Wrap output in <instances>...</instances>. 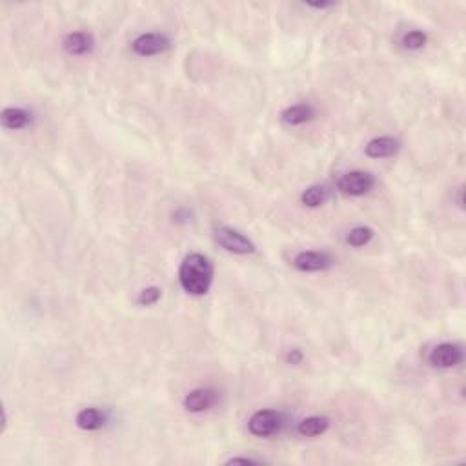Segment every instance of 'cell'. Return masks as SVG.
Wrapping results in <instances>:
<instances>
[{
  "label": "cell",
  "instance_id": "16",
  "mask_svg": "<svg viewBox=\"0 0 466 466\" xmlns=\"http://www.w3.org/2000/svg\"><path fill=\"white\" fill-rule=\"evenodd\" d=\"M374 235H376V231L371 230L370 226H355L348 231L346 242L353 248H361V246L368 245L374 239Z\"/></svg>",
  "mask_w": 466,
  "mask_h": 466
},
{
  "label": "cell",
  "instance_id": "17",
  "mask_svg": "<svg viewBox=\"0 0 466 466\" xmlns=\"http://www.w3.org/2000/svg\"><path fill=\"white\" fill-rule=\"evenodd\" d=\"M428 42V35L421 29H412V32H408L406 35L403 36V48L404 50L410 51H417L423 50Z\"/></svg>",
  "mask_w": 466,
  "mask_h": 466
},
{
  "label": "cell",
  "instance_id": "1",
  "mask_svg": "<svg viewBox=\"0 0 466 466\" xmlns=\"http://www.w3.org/2000/svg\"><path fill=\"white\" fill-rule=\"evenodd\" d=\"M213 263L203 254L186 255L179 268V282L182 290L190 295H206L213 282Z\"/></svg>",
  "mask_w": 466,
  "mask_h": 466
},
{
  "label": "cell",
  "instance_id": "3",
  "mask_svg": "<svg viewBox=\"0 0 466 466\" xmlns=\"http://www.w3.org/2000/svg\"><path fill=\"white\" fill-rule=\"evenodd\" d=\"M285 426V419L275 410H259L249 417L248 430L257 437H272L279 434Z\"/></svg>",
  "mask_w": 466,
  "mask_h": 466
},
{
  "label": "cell",
  "instance_id": "4",
  "mask_svg": "<svg viewBox=\"0 0 466 466\" xmlns=\"http://www.w3.org/2000/svg\"><path fill=\"white\" fill-rule=\"evenodd\" d=\"M376 186V177L370 172H348L344 173L337 182L341 193L350 195V197H361L374 190Z\"/></svg>",
  "mask_w": 466,
  "mask_h": 466
},
{
  "label": "cell",
  "instance_id": "10",
  "mask_svg": "<svg viewBox=\"0 0 466 466\" xmlns=\"http://www.w3.org/2000/svg\"><path fill=\"white\" fill-rule=\"evenodd\" d=\"M401 150V142L394 137H376L364 148V153L370 158H386L394 157Z\"/></svg>",
  "mask_w": 466,
  "mask_h": 466
},
{
  "label": "cell",
  "instance_id": "20",
  "mask_svg": "<svg viewBox=\"0 0 466 466\" xmlns=\"http://www.w3.org/2000/svg\"><path fill=\"white\" fill-rule=\"evenodd\" d=\"M226 465H261V461L254 458H231L228 459Z\"/></svg>",
  "mask_w": 466,
  "mask_h": 466
},
{
  "label": "cell",
  "instance_id": "9",
  "mask_svg": "<svg viewBox=\"0 0 466 466\" xmlns=\"http://www.w3.org/2000/svg\"><path fill=\"white\" fill-rule=\"evenodd\" d=\"M62 48L68 55H88L95 48V39L91 33L73 32L64 36Z\"/></svg>",
  "mask_w": 466,
  "mask_h": 466
},
{
  "label": "cell",
  "instance_id": "11",
  "mask_svg": "<svg viewBox=\"0 0 466 466\" xmlns=\"http://www.w3.org/2000/svg\"><path fill=\"white\" fill-rule=\"evenodd\" d=\"M108 423V413L99 410V408H84L75 417V425L84 432L100 430Z\"/></svg>",
  "mask_w": 466,
  "mask_h": 466
},
{
  "label": "cell",
  "instance_id": "5",
  "mask_svg": "<svg viewBox=\"0 0 466 466\" xmlns=\"http://www.w3.org/2000/svg\"><path fill=\"white\" fill-rule=\"evenodd\" d=\"M170 39L163 33H142L132 42V50L139 57H153L170 50Z\"/></svg>",
  "mask_w": 466,
  "mask_h": 466
},
{
  "label": "cell",
  "instance_id": "14",
  "mask_svg": "<svg viewBox=\"0 0 466 466\" xmlns=\"http://www.w3.org/2000/svg\"><path fill=\"white\" fill-rule=\"evenodd\" d=\"M330 428V419L324 416H312L306 417L297 426V434L303 435V437H317V435H322L328 432Z\"/></svg>",
  "mask_w": 466,
  "mask_h": 466
},
{
  "label": "cell",
  "instance_id": "2",
  "mask_svg": "<svg viewBox=\"0 0 466 466\" xmlns=\"http://www.w3.org/2000/svg\"><path fill=\"white\" fill-rule=\"evenodd\" d=\"M213 235H215L219 246H222L230 254L248 255L255 252L254 240L248 239L245 233H240L239 230H233L230 226H217L213 230Z\"/></svg>",
  "mask_w": 466,
  "mask_h": 466
},
{
  "label": "cell",
  "instance_id": "18",
  "mask_svg": "<svg viewBox=\"0 0 466 466\" xmlns=\"http://www.w3.org/2000/svg\"><path fill=\"white\" fill-rule=\"evenodd\" d=\"M160 288L157 286H148L144 290H141L139 297H137V303L141 304V306H153V304L158 303L160 299Z\"/></svg>",
  "mask_w": 466,
  "mask_h": 466
},
{
  "label": "cell",
  "instance_id": "6",
  "mask_svg": "<svg viewBox=\"0 0 466 466\" xmlns=\"http://www.w3.org/2000/svg\"><path fill=\"white\" fill-rule=\"evenodd\" d=\"M462 361V350L461 346L453 343H441L437 344L434 350L430 352V362L434 368H453L461 364Z\"/></svg>",
  "mask_w": 466,
  "mask_h": 466
},
{
  "label": "cell",
  "instance_id": "12",
  "mask_svg": "<svg viewBox=\"0 0 466 466\" xmlns=\"http://www.w3.org/2000/svg\"><path fill=\"white\" fill-rule=\"evenodd\" d=\"M317 117V111L312 104H295L286 108L281 114V121L288 126H301Z\"/></svg>",
  "mask_w": 466,
  "mask_h": 466
},
{
  "label": "cell",
  "instance_id": "21",
  "mask_svg": "<svg viewBox=\"0 0 466 466\" xmlns=\"http://www.w3.org/2000/svg\"><path fill=\"white\" fill-rule=\"evenodd\" d=\"M308 8H313V9H328V8H334V2H308Z\"/></svg>",
  "mask_w": 466,
  "mask_h": 466
},
{
  "label": "cell",
  "instance_id": "15",
  "mask_svg": "<svg viewBox=\"0 0 466 466\" xmlns=\"http://www.w3.org/2000/svg\"><path fill=\"white\" fill-rule=\"evenodd\" d=\"M330 199V190L328 186L324 184H313L310 188L303 191L301 195V203L308 208H319L322 204H326V200Z\"/></svg>",
  "mask_w": 466,
  "mask_h": 466
},
{
  "label": "cell",
  "instance_id": "7",
  "mask_svg": "<svg viewBox=\"0 0 466 466\" xmlns=\"http://www.w3.org/2000/svg\"><path fill=\"white\" fill-rule=\"evenodd\" d=\"M215 403H217V392L212 388H195L182 399V406L191 413L208 412Z\"/></svg>",
  "mask_w": 466,
  "mask_h": 466
},
{
  "label": "cell",
  "instance_id": "8",
  "mask_svg": "<svg viewBox=\"0 0 466 466\" xmlns=\"http://www.w3.org/2000/svg\"><path fill=\"white\" fill-rule=\"evenodd\" d=\"M334 264L331 257L324 252H301L295 255L294 266L299 272H322Z\"/></svg>",
  "mask_w": 466,
  "mask_h": 466
},
{
  "label": "cell",
  "instance_id": "19",
  "mask_svg": "<svg viewBox=\"0 0 466 466\" xmlns=\"http://www.w3.org/2000/svg\"><path fill=\"white\" fill-rule=\"evenodd\" d=\"M303 359H304V355L299 348H292L286 352V361L290 362V364H299Z\"/></svg>",
  "mask_w": 466,
  "mask_h": 466
},
{
  "label": "cell",
  "instance_id": "13",
  "mask_svg": "<svg viewBox=\"0 0 466 466\" xmlns=\"http://www.w3.org/2000/svg\"><path fill=\"white\" fill-rule=\"evenodd\" d=\"M0 121H2V126L6 130H24L29 124L33 123V115L32 111H27L24 108H6L0 115Z\"/></svg>",
  "mask_w": 466,
  "mask_h": 466
}]
</instances>
